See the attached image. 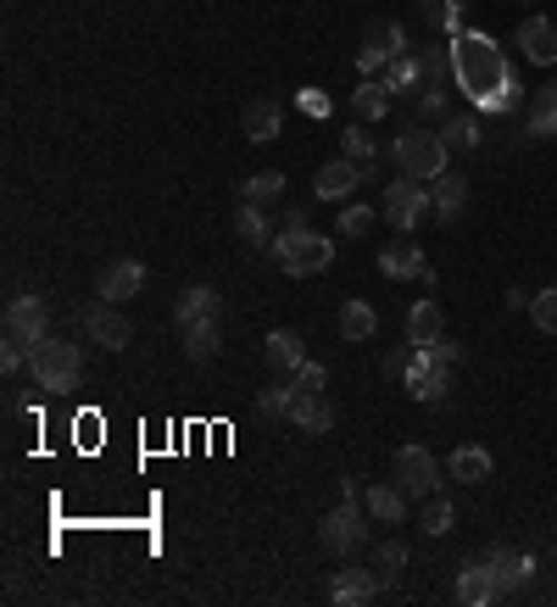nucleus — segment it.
Here are the masks:
<instances>
[{"label":"nucleus","instance_id":"1","mask_svg":"<svg viewBox=\"0 0 557 607\" xmlns=\"http://www.w3.org/2000/svg\"><path fill=\"white\" fill-rule=\"evenodd\" d=\"M451 79L485 112L513 107V68H507V57L490 34H457L451 40Z\"/></svg>","mask_w":557,"mask_h":607},{"label":"nucleus","instance_id":"2","mask_svg":"<svg viewBox=\"0 0 557 607\" xmlns=\"http://www.w3.org/2000/svg\"><path fill=\"white\" fill-rule=\"evenodd\" d=\"M268 251H273L279 273H290V279L324 273V268L335 262V240H329V235H318V229H307V223H301V229H290V223H285V229L273 235V246H268Z\"/></svg>","mask_w":557,"mask_h":607},{"label":"nucleus","instance_id":"3","mask_svg":"<svg viewBox=\"0 0 557 607\" xmlns=\"http://www.w3.org/2000/svg\"><path fill=\"white\" fill-rule=\"evenodd\" d=\"M29 368H34V385L51 390V396H68V390H79V379H84L79 346H73V340H57V335H46V340L29 351Z\"/></svg>","mask_w":557,"mask_h":607},{"label":"nucleus","instance_id":"4","mask_svg":"<svg viewBox=\"0 0 557 607\" xmlns=\"http://www.w3.org/2000/svg\"><path fill=\"white\" fill-rule=\"evenodd\" d=\"M396 168L407 173V179H440L446 173V157H451V146L440 140V135H429V129H407L401 140H396Z\"/></svg>","mask_w":557,"mask_h":607},{"label":"nucleus","instance_id":"5","mask_svg":"<svg viewBox=\"0 0 557 607\" xmlns=\"http://www.w3.org/2000/svg\"><path fill=\"white\" fill-rule=\"evenodd\" d=\"M318 540H324V551L329 557H351L362 540H368V513L346 496L340 507H329L324 513V524H318Z\"/></svg>","mask_w":557,"mask_h":607},{"label":"nucleus","instance_id":"6","mask_svg":"<svg viewBox=\"0 0 557 607\" xmlns=\"http://www.w3.org/2000/svg\"><path fill=\"white\" fill-rule=\"evenodd\" d=\"M429 212H435V190H429L424 179H407V173H401V179L385 190V218H390L401 235H412Z\"/></svg>","mask_w":557,"mask_h":607},{"label":"nucleus","instance_id":"7","mask_svg":"<svg viewBox=\"0 0 557 607\" xmlns=\"http://www.w3.org/2000/svg\"><path fill=\"white\" fill-rule=\"evenodd\" d=\"M84 329H90V340L107 346V351H123V346L135 340V324H129L123 301H107V296H96V301L84 307Z\"/></svg>","mask_w":557,"mask_h":607},{"label":"nucleus","instance_id":"8","mask_svg":"<svg viewBox=\"0 0 557 607\" xmlns=\"http://www.w3.org/2000/svg\"><path fill=\"white\" fill-rule=\"evenodd\" d=\"M46 335H51V307H46V296H18V301L7 307V340H23V346L34 351Z\"/></svg>","mask_w":557,"mask_h":607},{"label":"nucleus","instance_id":"9","mask_svg":"<svg viewBox=\"0 0 557 607\" xmlns=\"http://www.w3.org/2000/svg\"><path fill=\"white\" fill-rule=\"evenodd\" d=\"M396 485H401L407 496H435V485H440L435 457H429L424 446H401V451H396Z\"/></svg>","mask_w":557,"mask_h":607},{"label":"nucleus","instance_id":"10","mask_svg":"<svg viewBox=\"0 0 557 607\" xmlns=\"http://www.w3.org/2000/svg\"><path fill=\"white\" fill-rule=\"evenodd\" d=\"M401 379H407V390H412L424 407H446V390H451V368H440V362H429V357L418 351V357L407 362V374H401Z\"/></svg>","mask_w":557,"mask_h":607},{"label":"nucleus","instance_id":"11","mask_svg":"<svg viewBox=\"0 0 557 607\" xmlns=\"http://www.w3.org/2000/svg\"><path fill=\"white\" fill-rule=\"evenodd\" d=\"M485 563H490V574H496V590L507 596V590H524L529 579H535V557L529 551H518V546H490L485 551Z\"/></svg>","mask_w":557,"mask_h":607},{"label":"nucleus","instance_id":"12","mask_svg":"<svg viewBox=\"0 0 557 607\" xmlns=\"http://www.w3.org/2000/svg\"><path fill=\"white\" fill-rule=\"evenodd\" d=\"M385 590V574L379 568H340L335 579H329V596L340 601V607H362V601H374Z\"/></svg>","mask_w":557,"mask_h":607},{"label":"nucleus","instance_id":"13","mask_svg":"<svg viewBox=\"0 0 557 607\" xmlns=\"http://www.w3.org/2000/svg\"><path fill=\"white\" fill-rule=\"evenodd\" d=\"M140 290H146V262H135V257L101 268V279H96V296H107V301H135Z\"/></svg>","mask_w":557,"mask_h":607},{"label":"nucleus","instance_id":"14","mask_svg":"<svg viewBox=\"0 0 557 607\" xmlns=\"http://www.w3.org/2000/svg\"><path fill=\"white\" fill-rule=\"evenodd\" d=\"M362 179H368V168H357L351 157H340V162H324V168H318L312 190H318V201H346Z\"/></svg>","mask_w":557,"mask_h":607},{"label":"nucleus","instance_id":"15","mask_svg":"<svg viewBox=\"0 0 557 607\" xmlns=\"http://www.w3.org/2000/svg\"><path fill=\"white\" fill-rule=\"evenodd\" d=\"M396 57H407V34L396 23H368V46H362V68H390Z\"/></svg>","mask_w":557,"mask_h":607},{"label":"nucleus","instance_id":"16","mask_svg":"<svg viewBox=\"0 0 557 607\" xmlns=\"http://www.w3.org/2000/svg\"><path fill=\"white\" fill-rule=\"evenodd\" d=\"M518 46H524V57L535 68H551L557 62V29H551V18H524L518 23Z\"/></svg>","mask_w":557,"mask_h":607},{"label":"nucleus","instance_id":"17","mask_svg":"<svg viewBox=\"0 0 557 607\" xmlns=\"http://www.w3.org/2000/svg\"><path fill=\"white\" fill-rule=\"evenodd\" d=\"M462 212H468V179L440 173V179H435V223L451 229V223H462Z\"/></svg>","mask_w":557,"mask_h":607},{"label":"nucleus","instance_id":"18","mask_svg":"<svg viewBox=\"0 0 557 607\" xmlns=\"http://www.w3.org/2000/svg\"><path fill=\"white\" fill-rule=\"evenodd\" d=\"M179 335H185V357H190V362H212V357L223 351V324H218V318H196V324H185Z\"/></svg>","mask_w":557,"mask_h":607},{"label":"nucleus","instance_id":"19","mask_svg":"<svg viewBox=\"0 0 557 607\" xmlns=\"http://www.w3.org/2000/svg\"><path fill=\"white\" fill-rule=\"evenodd\" d=\"M262 362H268V368H279V374H296V368L307 362L301 335H296V329H273V335L262 340Z\"/></svg>","mask_w":557,"mask_h":607},{"label":"nucleus","instance_id":"20","mask_svg":"<svg viewBox=\"0 0 557 607\" xmlns=\"http://www.w3.org/2000/svg\"><path fill=\"white\" fill-rule=\"evenodd\" d=\"M496 596H501V590H496V574H490L485 557L457 574V601H462V607H485V601H496Z\"/></svg>","mask_w":557,"mask_h":607},{"label":"nucleus","instance_id":"21","mask_svg":"<svg viewBox=\"0 0 557 607\" xmlns=\"http://www.w3.org/2000/svg\"><path fill=\"white\" fill-rule=\"evenodd\" d=\"M524 129H529V140H557V79L535 90V101L524 112Z\"/></svg>","mask_w":557,"mask_h":607},{"label":"nucleus","instance_id":"22","mask_svg":"<svg viewBox=\"0 0 557 607\" xmlns=\"http://www.w3.org/2000/svg\"><path fill=\"white\" fill-rule=\"evenodd\" d=\"M379 273H385V279H424L429 268H424V251H418L412 240H396V246L379 251Z\"/></svg>","mask_w":557,"mask_h":607},{"label":"nucleus","instance_id":"23","mask_svg":"<svg viewBox=\"0 0 557 607\" xmlns=\"http://www.w3.org/2000/svg\"><path fill=\"white\" fill-rule=\"evenodd\" d=\"M279 123H285V107H279V101H268V96H262V101H251V107H246V140H251V146L279 140Z\"/></svg>","mask_w":557,"mask_h":607},{"label":"nucleus","instance_id":"24","mask_svg":"<svg viewBox=\"0 0 557 607\" xmlns=\"http://www.w3.org/2000/svg\"><path fill=\"white\" fill-rule=\"evenodd\" d=\"M218 312H223V301H218L212 285H190V290L173 301V324H179V329L196 324V318H218Z\"/></svg>","mask_w":557,"mask_h":607},{"label":"nucleus","instance_id":"25","mask_svg":"<svg viewBox=\"0 0 557 607\" xmlns=\"http://www.w3.org/2000/svg\"><path fill=\"white\" fill-rule=\"evenodd\" d=\"M290 424H296V429H307V435H329V429H335V407H329L324 396H296Z\"/></svg>","mask_w":557,"mask_h":607},{"label":"nucleus","instance_id":"26","mask_svg":"<svg viewBox=\"0 0 557 607\" xmlns=\"http://www.w3.org/2000/svg\"><path fill=\"white\" fill-rule=\"evenodd\" d=\"M446 335V312L435 307V301H418L412 312H407V340L412 346H429V340H440Z\"/></svg>","mask_w":557,"mask_h":607},{"label":"nucleus","instance_id":"27","mask_svg":"<svg viewBox=\"0 0 557 607\" xmlns=\"http://www.w3.org/2000/svg\"><path fill=\"white\" fill-rule=\"evenodd\" d=\"M490 468H496V462H490L485 446H457V451H451V479H462V485H485Z\"/></svg>","mask_w":557,"mask_h":607},{"label":"nucleus","instance_id":"28","mask_svg":"<svg viewBox=\"0 0 557 607\" xmlns=\"http://www.w3.org/2000/svg\"><path fill=\"white\" fill-rule=\"evenodd\" d=\"M374 329H379V312H374V301H346L340 307V335L346 340H374Z\"/></svg>","mask_w":557,"mask_h":607},{"label":"nucleus","instance_id":"29","mask_svg":"<svg viewBox=\"0 0 557 607\" xmlns=\"http://www.w3.org/2000/svg\"><path fill=\"white\" fill-rule=\"evenodd\" d=\"M390 101H396V96H390L385 84H357V90H351V112H357L362 123H379V118L390 112Z\"/></svg>","mask_w":557,"mask_h":607},{"label":"nucleus","instance_id":"30","mask_svg":"<svg viewBox=\"0 0 557 607\" xmlns=\"http://www.w3.org/2000/svg\"><path fill=\"white\" fill-rule=\"evenodd\" d=\"M368 513H374L379 524H401V518H407V490H401V485H396V490H390V485H374V490H368Z\"/></svg>","mask_w":557,"mask_h":607},{"label":"nucleus","instance_id":"31","mask_svg":"<svg viewBox=\"0 0 557 607\" xmlns=\"http://www.w3.org/2000/svg\"><path fill=\"white\" fill-rule=\"evenodd\" d=\"M235 235H240L246 246H273V235H268V212L251 207V201H240V212H235Z\"/></svg>","mask_w":557,"mask_h":607},{"label":"nucleus","instance_id":"32","mask_svg":"<svg viewBox=\"0 0 557 607\" xmlns=\"http://www.w3.org/2000/svg\"><path fill=\"white\" fill-rule=\"evenodd\" d=\"M273 196H285V173H251L246 185H240V201H251V207H268Z\"/></svg>","mask_w":557,"mask_h":607},{"label":"nucleus","instance_id":"33","mask_svg":"<svg viewBox=\"0 0 557 607\" xmlns=\"http://www.w3.org/2000/svg\"><path fill=\"white\" fill-rule=\"evenodd\" d=\"M290 407H296V385H268L257 396V412L262 418H290Z\"/></svg>","mask_w":557,"mask_h":607},{"label":"nucleus","instance_id":"34","mask_svg":"<svg viewBox=\"0 0 557 607\" xmlns=\"http://www.w3.org/2000/svg\"><path fill=\"white\" fill-rule=\"evenodd\" d=\"M418 524H424V535H446V529H451V501H446L440 490H435V496H424Z\"/></svg>","mask_w":557,"mask_h":607},{"label":"nucleus","instance_id":"35","mask_svg":"<svg viewBox=\"0 0 557 607\" xmlns=\"http://www.w3.org/2000/svg\"><path fill=\"white\" fill-rule=\"evenodd\" d=\"M440 140H446L451 151H474V146H479V123H474V118H451V123L440 129Z\"/></svg>","mask_w":557,"mask_h":607},{"label":"nucleus","instance_id":"36","mask_svg":"<svg viewBox=\"0 0 557 607\" xmlns=\"http://www.w3.org/2000/svg\"><path fill=\"white\" fill-rule=\"evenodd\" d=\"M346 157H351L357 168H368V179H374L379 157H374V140H368V129H346Z\"/></svg>","mask_w":557,"mask_h":607},{"label":"nucleus","instance_id":"37","mask_svg":"<svg viewBox=\"0 0 557 607\" xmlns=\"http://www.w3.org/2000/svg\"><path fill=\"white\" fill-rule=\"evenodd\" d=\"M374 568H379L385 579H396V574L407 568V546H401V540H379V546H374Z\"/></svg>","mask_w":557,"mask_h":607},{"label":"nucleus","instance_id":"38","mask_svg":"<svg viewBox=\"0 0 557 607\" xmlns=\"http://www.w3.org/2000/svg\"><path fill=\"white\" fill-rule=\"evenodd\" d=\"M529 318H535V329H540V335H557V285H551V290H540V296L529 301Z\"/></svg>","mask_w":557,"mask_h":607},{"label":"nucleus","instance_id":"39","mask_svg":"<svg viewBox=\"0 0 557 607\" xmlns=\"http://www.w3.org/2000/svg\"><path fill=\"white\" fill-rule=\"evenodd\" d=\"M290 385H296V396H324L329 374H324V362H301V368L290 374Z\"/></svg>","mask_w":557,"mask_h":607},{"label":"nucleus","instance_id":"40","mask_svg":"<svg viewBox=\"0 0 557 607\" xmlns=\"http://www.w3.org/2000/svg\"><path fill=\"white\" fill-rule=\"evenodd\" d=\"M368 229H374V212H368V207H346V212H340V235H346V240H362Z\"/></svg>","mask_w":557,"mask_h":607},{"label":"nucleus","instance_id":"41","mask_svg":"<svg viewBox=\"0 0 557 607\" xmlns=\"http://www.w3.org/2000/svg\"><path fill=\"white\" fill-rule=\"evenodd\" d=\"M418 351H424L429 362H440V368H457V362H462V346H457V340H446V335H440V340H429V346H418Z\"/></svg>","mask_w":557,"mask_h":607},{"label":"nucleus","instance_id":"42","mask_svg":"<svg viewBox=\"0 0 557 607\" xmlns=\"http://www.w3.org/2000/svg\"><path fill=\"white\" fill-rule=\"evenodd\" d=\"M0 368H7V374L29 368V346H23V340H7V346H0Z\"/></svg>","mask_w":557,"mask_h":607},{"label":"nucleus","instance_id":"43","mask_svg":"<svg viewBox=\"0 0 557 607\" xmlns=\"http://www.w3.org/2000/svg\"><path fill=\"white\" fill-rule=\"evenodd\" d=\"M440 107H446V90H440V84H429V90L418 96V112H440Z\"/></svg>","mask_w":557,"mask_h":607}]
</instances>
